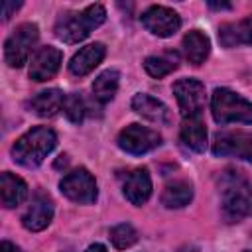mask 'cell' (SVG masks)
Instances as JSON below:
<instances>
[{
  "instance_id": "cell-1",
  "label": "cell",
  "mask_w": 252,
  "mask_h": 252,
  "mask_svg": "<svg viewBox=\"0 0 252 252\" xmlns=\"http://www.w3.org/2000/svg\"><path fill=\"white\" fill-rule=\"evenodd\" d=\"M220 205L228 220H240L252 215V185L238 171H222L219 177Z\"/></svg>"
},
{
  "instance_id": "cell-2",
  "label": "cell",
  "mask_w": 252,
  "mask_h": 252,
  "mask_svg": "<svg viewBox=\"0 0 252 252\" xmlns=\"http://www.w3.org/2000/svg\"><path fill=\"white\" fill-rule=\"evenodd\" d=\"M104 20L106 10L100 4H91L81 12H65L55 24V35L65 43H79Z\"/></svg>"
},
{
  "instance_id": "cell-3",
  "label": "cell",
  "mask_w": 252,
  "mask_h": 252,
  "mask_svg": "<svg viewBox=\"0 0 252 252\" xmlns=\"http://www.w3.org/2000/svg\"><path fill=\"white\" fill-rule=\"evenodd\" d=\"M57 136L47 126H35L12 146L14 159L24 167H37L55 148Z\"/></svg>"
},
{
  "instance_id": "cell-4",
  "label": "cell",
  "mask_w": 252,
  "mask_h": 252,
  "mask_svg": "<svg viewBox=\"0 0 252 252\" xmlns=\"http://www.w3.org/2000/svg\"><path fill=\"white\" fill-rule=\"evenodd\" d=\"M211 112L219 124H228V122L252 124V102L232 93L230 89H215L211 98Z\"/></svg>"
},
{
  "instance_id": "cell-5",
  "label": "cell",
  "mask_w": 252,
  "mask_h": 252,
  "mask_svg": "<svg viewBox=\"0 0 252 252\" xmlns=\"http://www.w3.org/2000/svg\"><path fill=\"white\" fill-rule=\"evenodd\" d=\"M37 35L39 33H37V26L35 24H30V22L20 24L4 43V59H6V63L10 67H22L28 61V57H30L35 41H37Z\"/></svg>"
},
{
  "instance_id": "cell-6",
  "label": "cell",
  "mask_w": 252,
  "mask_h": 252,
  "mask_svg": "<svg viewBox=\"0 0 252 252\" xmlns=\"http://www.w3.org/2000/svg\"><path fill=\"white\" fill-rule=\"evenodd\" d=\"M59 189H61V193L67 199H71L75 203H81V205H91L96 199V183H94V177L85 167H79V169L67 173L61 179Z\"/></svg>"
},
{
  "instance_id": "cell-7",
  "label": "cell",
  "mask_w": 252,
  "mask_h": 252,
  "mask_svg": "<svg viewBox=\"0 0 252 252\" xmlns=\"http://www.w3.org/2000/svg\"><path fill=\"white\" fill-rule=\"evenodd\" d=\"M159 144H161V136L156 130L140 126V124H130L118 134L120 150L134 154V156H142L146 152H152Z\"/></svg>"
},
{
  "instance_id": "cell-8",
  "label": "cell",
  "mask_w": 252,
  "mask_h": 252,
  "mask_svg": "<svg viewBox=\"0 0 252 252\" xmlns=\"http://www.w3.org/2000/svg\"><path fill=\"white\" fill-rule=\"evenodd\" d=\"M173 94L177 98L179 110L183 118L201 116V110L205 106V87L197 79H179L173 85Z\"/></svg>"
},
{
  "instance_id": "cell-9",
  "label": "cell",
  "mask_w": 252,
  "mask_h": 252,
  "mask_svg": "<svg viewBox=\"0 0 252 252\" xmlns=\"http://www.w3.org/2000/svg\"><path fill=\"white\" fill-rule=\"evenodd\" d=\"M142 24L150 33L158 37H169L179 30L181 18L167 6H152L142 14Z\"/></svg>"
},
{
  "instance_id": "cell-10",
  "label": "cell",
  "mask_w": 252,
  "mask_h": 252,
  "mask_svg": "<svg viewBox=\"0 0 252 252\" xmlns=\"http://www.w3.org/2000/svg\"><path fill=\"white\" fill-rule=\"evenodd\" d=\"M215 156H234L252 161V134L246 132H224L217 134L213 142Z\"/></svg>"
},
{
  "instance_id": "cell-11",
  "label": "cell",
  "mask_w": 252,
  "mask_h": 252,
  "mask_svg": "<svg viewBox=\"0 0 252 252\" xmlns=\"http://www.w3.org/2000/svg\"><path fill=\"white\" fill-rule=\"evenodd\" d=\"M61 59H63V53L57 47H53V45L39 47L30 63V79H33L37 83L51 79L59 71Z\"/></svg>"
},
{
  "instance_id": "cell-12",
  "label": "cell",
  "mask_w": 252,
  "mask_h": 252,
  "mask_svg": "<svg viewBox=\"0 0 252 252\" xmlns=\"http://www.w3.org/2000/svg\"><path fill=\"white\" fill-rule=\"evenodd\" d=\"M122 191H124V197L132 205H136V207L144 205L152 195V179H150L148 169H134V171L126 173Z\"/></svg>"
},
{
  "instance_id": "cell-13",
  "label": "cell",
  "mask_w": 252,
  "mask_h": 252,
  "mask_svg": "<svg viewBox=\"0 0 252 252\" xmlns=\"http://www.w3.org/2000/svg\"><path fill=\"white\" fill-rule=\"evenodd\" d=\"M219 41L222 47L252 45V16L240 22H226L219 28Z\"/></svg>"
},
{
  "instance_id": "cell-14",
  "label": "cell",
  "mask_w": 252,
  "mask_h": 252,
  "mask_svg": "<svg viewBox=\"0 0 252 252\" xmlns=\"http://www.w3.org/2000/svg\"><path fill=\"white\" fill-rule=\"evenodd\" d=\"M104 45L102 43H89L85 47H81L73 57H71V63H69V71L75 75V77H83V75H89L102 59H104Z\"/></svg>"
},
{
  "instance_id": "cell-15",
  "label": "cell",
  "mask_w": 252,
  "mask_h": 252,
  "mask_svg": "<svg viewBox=\"0 0 252 252\" xmlns=\"http://www.w3.org/2000/svg\"><path fill=\"white\" fill-rule=\"evenodd\" d=\"M51 219H53V203H51V199L45 197V195H37L32 201L30 209L24 213L22 222H24V226L28 230L39 232L51 222Z\"/></svg>"
},
{
  "instance_id": "cell-16",
  "label": "cell",
  "mask_w": 252,
  "mask_h": 252,
  "mask_svg": "<svg viewBox=\"0 0 252 252\" xmlns=\"http://www.w3.org/2000/svg\"><path fill=\"white\" fill-rule=\"evenodd\" d=\"M132 108L140 116L148 118L150 122H156V124H167L169 122V110H167V106L161 100H158V98H154V96H150L146 93L134 94Z\"/></svg>"
},
{
  "instance_id": "cell-17",
  "label": "cell",
  "mask_w": 252,
  "mask_h": 252,
  "mask_svg": "<svg viewBox=\"0 0 252 252\" xmlns=\"http://www.w3.org/2000/svg\"><path fill=\"white\" fill-rule=\"evenodd\" d=\"M179 138H181V142L189 150H193V152H205V148H207V128H205L201 116L183 118L181 130H179Z\"/></svg>"
},
{
  "instance_id": "cell-18",
  "label": "cell",
  "mask_w": 252,
  "mask_h": 252,
  "mask_svg": "<svg viewBox=\"0 0 252 252\" xmlns=\"http://www.w3.org/2000/svg\"><path fill=\"white\" fill-rule=\"evenodd\" d=\"M65 104V94L59 91V89H47V91H41L37 93L32 100H30V106L32 110L41 116V118H51L55 116Z\"/></svg>"
},
{
  "instance_id": "cell-19",
  "label": "cell",
  "mask_w": 252,
  "mask_h": 252,
  "mask_svg": "<svg viewBox=\"0 0 252 252\" xmlns=\"http://www.w3.org/2000/svg\"><path fill=\"white\" fill-rule=\"evenodd\" d=\"M0 195H2V205L6 209L18 207L28 195V185L18 175H12L10 171H4L0 175Z\"/></svg>"
},
{
  "instance_id": "cell-20",
  "label": "cell",
  "mask_w": 252,
  "mask_h": 252,
  "mask_svg": "<svg viewBox=\"0 0 252 252\" xmlns=\"http://www.w3.org/2000/svg\"><path fill=\"white\" fill-rule=\"evenodd\" d=\"M209 51H211V41L203 32L191 30L189 33H185V37H183V53L189 59V63L201 65L207 59Z\"/></svg>"
},
{
  "instance_id": "cell-21",
  "label": "cell",
  "mask_w": 252,
  "mask_h": 252,
  "mask_svg": "<svg viewBox=\"0 0 252 252\" xmlns=\"http://www.w3.org/2000/svg\"><path fill=\"white\" fill-rule=\"evenodd\" d=\"M118 81H120V73L116 69H106L102 71L94 83H93V94L94 100H98L100 104H106L114 98L116 91H118Z\"/></svg>"
},
{
  "instance_id": "cell-22",
  "label": "cell",
  "mask_w": 252,
  "mask_h": 252,
  "mask_svg": "<svg viewBox=\"0 0 252 252\" xmlns=\"http://www.w3.org/2000/svg\"><path fill=\"white\" fill-rule=\"evenodd\" d=\"M193 199V187L187 181H173L161 193V203L167 209H181Z\"/></svg>"
},
{
  "instance_id": "cell-23",
  "label": "cell",
  "mask_w": 252,
  "mask_h": 252,
  "mask_svg": "<svg viewBox=\"0 0 252 252\" xmlns=\"http://www.w3.org/2000/svg\"><path fill=\"white\" fill-rule=\"evenodd\" d=\"M144 69L148 71V75L159 79L169 75L173 69H177V55L175 53H165V55H152L146 57L144 61Z\"/></svg>"
},
{
  "instance_id": "cell-24",
  "label": "cell",
  "mask_w": 252,
  "mask_h": 252,
  "mask_svg": "<svg viewBox=\"0 0 252 252\" xmlns=\"http://www.w3.org/2000/svg\"><path fill=\"white\" fill-rule=\"evenodd\" d=\"M110 240H112V244H114L118 250H124V248H130V246L138 240V232L134 230L132 224L122 222V224L112 226V230H110Z\"/></svg>"
},
{
  "instance_id": "cell-25",
  "label": "cell",
  "mask_w": 252,
  "mask_h": 252,
  "mask_svg": "<svg viewBox=\"0 0 252 252\" xmlns=\"http://www.w3.org/2000/svg\"><path fill=\"white\" fill-rule=\"evenodd\" d=\"M63 110H65V116L71 122L79 124V122H83V118L87 114V104H85V100H83V96L79 93H71V94L65 96Z\"/></svg>"
},
{
  "instance_id": "cell-26",
  "label": "cell",
  "mask_w": 252,
  "mask_h": 252,
  "mask_svg": "<svg viewBox=\"0 0 252 252\" xmlns=\"http://www.w3.org/2000/svg\"><path fill=\"white\" fill-rule=\"evenodd\" d=\"M22 6V2H2V18L8 20L12 16V12H16Z\"/></svg>"
},
{
  "instance_id": "cell-27",
  "label": "cell",
  "mask_w": 252,
  "mask_h": 252,
  "mask_svg": "<svg viewBox=\"0 0 252 252\" xmlns=\"http://www.w3.org/2000/svg\"><path fill=\"white\" fill-rule=\"evenodd\" d=\"M0 252H22L16 244H12V242H8V240H4L2 244H0Z\"/></svg>"
},
{
  "instance_id": "cell-28",
  "label": "cell",
  "mask_w": 252,
  "mask_h": 252,
  "mask_svg": "<svg viewBox=\"0 0 252 252\" xmlns=\"http://www.w3.org/2000/svg\"><path fill=\"white\" fill-rule=\"evenodd\" d=\"M85 252H106V248H104L102 244H91Z\"/></svg>"
},
{
  "instance_id": "cell-29",
  "label": "cell",
  "mask_w": 252,
  "mask_h": 252,
  "mask_svg": "<svg viewBox=\"0 0 252 252\" xmlns=\"http://www.w3.org/2000/svg\"><path fill=\"white\" fill-rule=\"evenodd\" d=\"M209 6L215 8V10H222V8L228 10V8H230V4H217V2H209Z\"/></svg>"
}]
</instances>
